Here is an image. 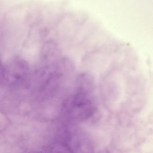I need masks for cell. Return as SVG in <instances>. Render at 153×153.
Masks as SVG:
<instances>
[{
    "instance_id": "6da1fadb",
    "label": "cell",
    "mask_w": 153,
    "mask_h": 153,
    "mask_svg": "<svg viewBox=\"0 0 153 153\" xmlns=\"http://www.w3.org/2000/svg\"><path fill=\"white\" fill-rule=\"evenodd\" d=\"M74 93L64 100L62 113L67 120L74 122L87 120L94 116L97 108L93 97L94 83L90 76L79 77Z\"/></svg>"
},
{
    "instance_id": "7a4b0ae2",
    "label": "cell",
    "mask_w": 153,
    "mask_h": 153,
    "mask_svg": "<svg viewBox=\"0 0 153 153\" xmlns=\"http://www.w3.org/2000/svg\"><path fill=\"white\" fill-rule=\"evenodd\" d=\"M44 149L48 152H88L93 148L89 139L82 131L64 126L57 131Z\"/></svg>"
},
{
    "instance_id": "3957f363",
    "label": "cell",
    "mask_w": 153,
    "mask_h": 153,
    "mask_svg": "<svg viewBox=\"0 0 153 153\" xmlns=\"http://www.w3.org/2000/svg\"><path fill=\"white\" fill-rule=\"evenodd\" d=\"M29 75L27 62L16 57L7 63L1 64V84L10 88H17L25 83Z\"/></svg>"
}]
</instances>
